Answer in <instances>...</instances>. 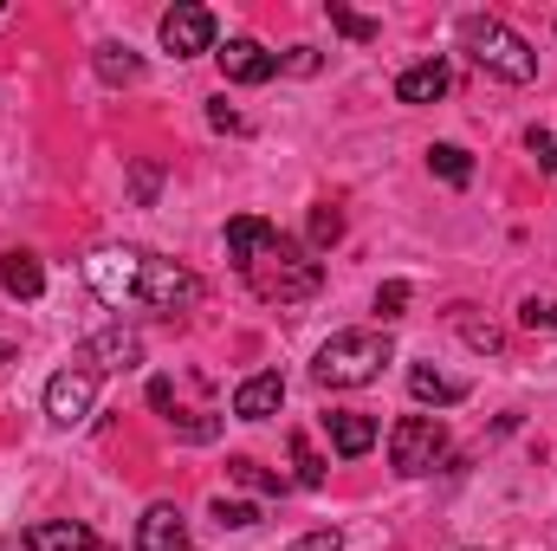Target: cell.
Returning a JSON list of instances; mask_svg holds the SVG:
<instances>
[{
	"instance_id": "cell-1",
	"label": "cell",
	"mask_w": 557,
	"mask_h": 551,
	"mask_svg": "<svg viewBox=\"0 0 557 551\" xmlns=\"http://www.w3.org/2000/svg\"><path fill=\"white\" fill-rule=\"evenodd\" d=\"M227 260L253 285V298H267V305H305L324 285V260H311V247L278 234L267 215H234L227 221Z\"/></svg>"
},
{
	"instance_id": "cell-2",
	"label": "cell",
	"mask_w": 557,
	"mask_h": 551,
	"mask_svg": "<svg viewBox=\"0 0 557 551\" xmlns=\"http://www.w3.org/2000/svg\"><path fill=\"white\" fill-rule=\"evenodd\" d=\"M85 279L104 305H149V311H188L201 298V279L143 247H98L85 260Z\"/></svg>"
},
{
	"instance_id": "cell-3",
	"label": "cell",
	"mask_w": 557,
	"mask_h": 551,
	"mask_svg": "<svg viewBox=\"0 0 557 551\" xmlns=\"http://www.w3.org/2000/svg\"><path fill=\"white\" fill-rule=\"evenodd\" d=\"M460 46L473 52L480 72H493V78H506V85H532V78H539V52H532L506 20H493V13H460Z\"/></svg>"
},
{
	"instance_id": "cell-4",
	"label": "cell",
	"mask_w": 557,
	"mask_h": 551,
	"mask_svg": "<svg viewBox=\"0 0 557 551\" xmlns=\"http://www.w3.org/2000/svg\"><path fill=\"white\" fill-rule=\"evenodd\" d=\"M389 357H396V351H389L383 331H337V338L311 357V377H318V390H363V383L383 377Z\"/></svg>"
},
{
	"instance_id": "cell-5",
	"label": "cell",
	"mask_w": 557,
	"mask_h": 551,
	"mask_svg": "<svg viewBox=\"0 0 557 551\" xmlns=\"http://www.w3.org/2000/svg\"><path fill=\"white\" fill-rule=\"evenodd\" d=\"M441 454H447V428L434 421V415H403L396 428H389V461H396V474H434L441 467Z\"/></svg>"
},
{
	"instance_id": "cell-6",
	"label": "cell",
	"mask_w": 557,
	"mask_h": 551,
	"mask_svg": "<svg viewBox=\"0 0 557 551\" xmlns=\"http://www.w3.org/2000/svg\"><path fill=\"white\" fill-rule=\"evenodd\" d=\"M98 403V377L91 370H59L52 383H46V415L59 421V428H78L85 415Z\"/></svg>"
},
{
	"instance_id": "cell-7",
	"label": "cell",
	"mask_w": 557,
	"mask_h": 551,
	"mask_svg": "<svg viewBox=\"0 0 557 551\" xmlns=\"http://www.w3.org/2000/svg\"><path fill=\"white\" fill-rule=\"evenodd\" d=\"M162 46H169L175 59L214 52V13H208V7H169V13H162Z\"/></svg>"
},
{
	"instance_id": "cell-8",
	"label": "cell",
	"mask_w": 557,
	"mask_h": 551,
	"mask_svg": "<svg viewBox=\"0 0 557 551\" xmlns=\"http://www.w3.org/2000/svg\"><path fill=\"white\" fill-rule=\"evenodd\" d=\"M78 364L98 377V370H137L143 364V338L137 331H124V325H111V331H91L85 338V351H78Z\"/></svg>"
},
{
	"instance_id": "cell-9",
	"label": "cell",
	"mask_w": 557,
	"mask_h": 551,
	"mask_svg": "<svg viewBox=\"0 0 557 551\" xmlns=\"http://www.w3.org/2000/svg\"><path fill=\"white\" fill-rule=\"evenodd\" d=\"M214 59H221V72H227L234 85H267V78L278 72V52H267L260 39H227Z\"/></svg>"
},
{
	"instance_id": "cell-10",
	"label": "cell",
	"mask_w": 557,
	"mask_h": 551,
	"mask_svg": "<svg viewBox=\"0 0 557 551\" xmlns=\"http://www.w3.org/2000/svg\"><path fill=\"white\" fill-rule=\"evenodd\" d=\"M137 551H195L188 519H182L175 506H149V513L137 519Z\"/></svg>"
},
{
	"instance_id": "cell-11",
	"label": "cell",
	"mask_w": 557,
	"mask_h": 551,
	"mask_svg": "<svg viewBox=\"0 0 557 551\" xmlns=\"http://www.w3.org/2000/svg\"><path fill=\"white\" fill-rule=\"evenodd\" d=\"M26 551H111V546L91 526H78V519H39L26 532Z\"/></svg>"
},
{
	"instance_id": "cell-12",
	"label": "cell",
	"mask_w": 557,
	"mask_h": 551,
	"mask_svg": "<svg viewBox=\"0 0 557 551\" xmlns=\"http://www.w3.org/2000/svg\"><path fill=\"white\" fill-rule=\"evenodd\" d=\"M324 428H331V448H337L344 461H357V454L376 448V415H363V409H331Z\"/></svg>"
},
{
	"instance_id": "cell-13",
	"label": "cell",
	"mask_w": 557,
	"mask_h": 551,
	"mask_svg": "<svg viewBox=\"0 0 557 551\" xmlns=\"http://www.w3.org/2000/svg\"><path fill=\"white\" fill-rule=\"evenodd\" d=\"M278 403H285V377L278 370H260V377H247L234 390V415L240 421H267V415H278Z\"/></svg>"
},
{
	"instance_id": "cell-14",
	"label": "cell",
	"mask_w": 557,
	"mask_h": 551,
	"mask_svg": "<svg viewBox=\"0 0 557 551\" xmlns=\"http://www.w3.org/2000/svg\"><path fill=\"white\" fill-rule=\"evenodd\" d=\"M447 85H454L447 59H421V65H409V72L396 78V98H403V105H434V98H447Z\"/></svg>"
},
{
	"instance_id": "cell-15",
	"label": "cell",
	"mask_w": 557,
	"mask_h": 551,
	"mask_svg": "<svg viewBox=\"0 0 557 551\" xmlns=\"http://www.w3.org/2000/svg\"><path fill=\"white\" fill-rule=\"evenodd\" d=\"M0 285H7V298H39V292H46V267H39V254H26V247L0 254Z\"/></svg>"
},
{
	"instance_id": "cell-16",
	"label": "cell",
	"mask_w": 557,
	"mask_h": 551,
	"mask_svg": "<svg viewBox=\"0 0 557 551\" xmlns=\"http://www.w3.org/2000/svg\"><path fill=\"white\" fill-rule=\"evenodd\" d=\"M409 396L416 403H434V409H454V403H467V383L460 377H441L434 364H416L409 370Z\"/></svg>"
},
{
	"instance_id": "cell-17",
	"label": "cell",
	"mask_w": 557,
	"mask_h": 551,
	"mask_svg": "<svg viewBox=\"0 0 557 551\" xmlns=\"http://www.w3.org/2000/svg\"><path fill=\"white\" fill-rule=\"evenodd\" d=\"M98 78H104V85H137V78H143V59L131 52V46L104 39V46H98Z\"/></svg>"
},
{
	"instance_id": "cell-18",
	"label": "cell",
	"mask_w": 557,
	"mask_h": 551,
	"mask_svg": "<svg viewBox=\"0 0 557 551\" xmlns=\"http://www.w3.org/2000/svg\"><path fill=\"white\" fill-rule=\"evenodd\" d=\"M428 169H434L447 188H467V182H473V156H467L460 143H434V149H428Z\"/></svg>"
},
{
	"instance_id": "cell-19",
	"label": "cell",
	"mask_w": 557,
	"mask_h": 551,
	"mask_svg": "<svg viewBox=\"0 0 557 551\" xmlns=\"http://www.w3.org/2000/svg\"><path fill=\"white\" fill-rule=\"evenodd\" d=\"M447 318H454V331H460V338H467L473 351H486V357H493V351H506V338H499V325H486V318H473V305H454Z\"/></svg>"
},
{
	"instance_id": "cell-20",
	"label": "cell",
	"mask_w": 557,
	"mask_h": 551,
	"mask_svg": "<svg viewBox=\"0 0 557 551\" xmlns=\"http://www.w3.org/2000/svg\"><path fill=\"white\" fill-rule=\"evenodd\" d=\"M292 480L298 487H324V461H318L311 434H292Z\"/></svg>"
},
{
	"instance_id": "cell-21",
	"label": "cell",
	"mask_w": 557,
	"mask_h": 551,
	"mask_svg": "<svg viewBox=\"0 0 557 551\" xmlns=\"http://www.w3.org/2000/svg\"><path fill=\"white\" fill-rule=\"evenodd\" d=\"M214 519H221V532H247V526H260V506H247V500H214Z\"/></svg>"
},
{
	"instance_id": "cell-22",
	"label": "cell",
	"mask_w": 557,
	"mask_h": 551,
	"mask_svg": "<svg viewBox=\"0 0 557 551\" xmlns=\"http://www.w3.org/2000/svg\"><path fill=\"white\" fill-rule=\"evenodd\" d=\"M519 325H525V331H557V292H545V298L532 292V298L519 305Z\"/></svg>"
},
{
	"instance_id": "cell-23",
	"label": "cell",
	"mask_w": 557,
	"mask_h": 551,
	"mask_svg": "<svg viewBox=\"0 0 557 551\" xmlns=\"http://www.w3.org/2000/svg\"><path fill=\"white\" fill-rule=\"evenodd\" d=\"M227 474H234L240 487H253V493H278V487H285L278 474H267V467H260V461H247V454H240V461H227Z\"/></svg>"
},
{
	"instance_id": "cell-24",
	"label": "cell",
	"mask_w": 557,
	"mask_h": 551,
	"mask_svg": "<svg viewBox=\"0 0 557 551\" xmlns=\"http://www.w3.org/2000/svg\"><path fill=\"white\" fill-rule=\"evenodd\" d=\"M331 26H337L344 39H357V46L376 39V20H363V13H350V7H337V0H331Z\"/></svg>"
},
{
	"instance_id": "cell-25",
	"label": "cell",
	"mask_w": 557,
	"mask_h": 551,
	"mask_svg": "<svg viewBox=\"0 0 557 551\" xmlns=\"http://www.w3.org/2000/svg\"><path fill=\"white\" fill-rule=\"evenodd\" d=\"M337 234H344V215L324 201V208H311V254L318 247H337Z\"/></svg>"
},
{
	"instance_id": "cell-26",
	"label": "cell",
	"mask_w": 557,
	"mask_h": 551,
	"mask_svg": "<svg viewBox=\"0 0 557 551\" xmlns=\"http://www.w3.org/2000/svg\"><path fill=\"white\" fill-rule=\"evenodd\" d=\"M409 311V279H383L376 285V318L389 325V318H403Z\"/></svg>"
},
{
	"instance_id": "cell-27",
	"label": "cell",
	"mask_w": 557,
	"mask_h": 551,
	"mask_svg": "<svg viewBox=\"0 0 557 551\" xmlns=\"http://www.w3.org/2000/svg\"><path fill=\"white\" fill-rule=\"evenodd\" d=\"M285 551H344V532H337V526H318V532H305V539H292Z\"/></svg>"
},
{
	"instance_id": "cell-28",
	"label": "cell",
	"mask_w": 557,
	"mask_h": 551,
	"mask_svg": "<svg viewBox=\"0 0 557 551\" xmlns=\"http://www.w3.org/2000/svg\"><path fill=\"white\" fill-rule=\"evenodd\" d=\"M525 149L539 156V169H545V175H557V137H552V131H532V137H525Z\"/></svg>"
},
{
	"instance_id": "cell-29",
	"label": "cell",
	"mask_w": 557,
	"mask_h": 551,
	"mask_svg": "<svg viewBox=\"0 0 557 551\" xmlns=\"http://www.w3.org/2000/svg\"><path fill=\"white\" fill-rule=\"evenodd\" d=\"M278 72H298V78H311V72H318V52H311V46H292V52L278 59Z\"/></svg>"
},
{
	"instance_id": "cell-30",
	"label": "cell",
	"mask_w": 557,
	"mask_h": 551,
	"mask_svg": "<svg viewBox=\"0 0 557 551\" xmlns=\"http://www.w3.org/2000/svg\"><path fill=\"white\" fill-rule=\"evenodd\" d=\"M208 124H214V131H247V124L227 111V98H221V105H208Z\"/></svg>"
},
{
	"instance_id": "cell-31",
	"label": "cell",
	"mask_w": 557,
	"mask_h": 551,
	"mask_svg": "<svg viewBox=\"0 0 557 551\" xmlns=\"http://www.w3.org/2000/svg\"><path fill=\"white\" fill-rule=\"evenodd\" d=\"M149 195H156V169L143 162V169H137V201H149Z\"/></svg>"
},
{
	"instance_id": "cell-32",
	"label": "cell",
	"mask_w": 557,
	"mask_h": 551,
	"mask_svg": "<svg viewBox=\"0 0 557 551\" xmlns=\"http://www.w3.org/2000/svg\"><path fill=\"white\" fill-rule=\"evenodd\" d=\"M0 364H13V344H7V338H0Z\"/></svg>"
},
{
	"instance_id": "cell-33",
	"label": "cell",
	"mask_w": 557,
	"mask_h": 551,
	"mask_svg": "<svg viewBox=\"0 0 557 551\" xmlns=\"http://www.w3.org/2000/svg\"><path fill=\"white\" fill-rule=\"evenodd\" d=\"M0 13H7V7H0Z\"/></svg>"
}]
</instances>
